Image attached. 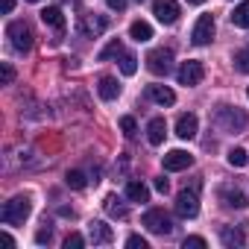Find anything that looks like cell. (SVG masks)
Listing matches in <instances>:
<instances>
[{
	"label": "cell",
	"instance_id": "obj_27",
	"mask_svg": "<svg viewBox=\"0 0 249 249\" xmlns=\"http://www.w3.org/2000/svg\"><path fill=\"white\" fill-rule=\"evenodd\" d=\"M246 161H249V156H246L243 147H231V150H229V164H231V167H243Z\"/></svg>",
	"mask_w": 249,
	"mask_h": 249
},
{
	"label": "cell",
	"instance_id": "obj_40",
	"mask_svg": "<svg viewBox=\"0 0 249 249\" xmlns=\"http://www.w3.org/2000/svg\"><path fill=\"white\" fill-rule=\"evenodd\" d=\"M138 3H144V0H138Z\"/></svg>",
	"mask_w": 249,
	"mask_h": 249
},
{
	"label": "cell",
	"instance_id": "obj_1",
	"mask_svg": "<svg viewBox=\"0 0 249 249\" xmlns=\"http://www.w3.org/2000/svg\"><path fill=\"white\" fill-rule=\"evenodd\" d=\"M33 211V202L30 196H12L9 202H3V211H0V220L6 226H21Z\"/></svg>",
	"mask_w": 249,
	"mask_h": 249
},
{
	"label": "cell",
	"instance_id": "obj_25",
	"mask_svg": "<svg viewBox=\"0 0 249 249\" xmlns=\"http://www.w3.org/2000/svg\"><path fill=\"white\" fill-rule=\"evenodd\" d=\"M65 182H68V188H73V191H82V188L88 185V179H85L82 170H71V173L65 176Z\"/></svg>",
	"mask_w": 249,
	"mask_h": 249
},
{
	"label": "cell",
	"instance_id": "obj_30",
	"mask_svg": "<svg viewBox=\"0 0 249 249\" xmlns=\"http://www.w3.org/2000/svg\"><path fill=\"white\" fill-rule=\"evenodd\" d=\"M82 246H85V237H82V234L71 231V234L65 237V249H82Z\"/></svg>",
	"mask_w": 249,
	"mask_h": 249
},
{
	"label": "cell",
	"instance_id": "obj_34",
	"mask_svg": "<svg viewBox=\"0 0 249 249\" xmlns=\"http://www.w3.org/2000/svg\"><path fill=\"white\" fill-rule=\"evenodd\" d=\"M50 237H53V231H50V229H41V231L36 234V243H50Z\"/></svg>",
	"mask_w": 249,
	"mask_h": 249
},
{
	"label": "cell",
	"instance_id": "obj_23",
	"mask_svg": "<svg viewBox=\"0 0 249 249\" xmlns=\"http://www.w3.org/2000/svg\"><path fill=\"white\" fill-rule=\"evenodd\" d=\"M231 24H234V27L249 30V0H243V3H237V6H234V12H231Z\"/></svg>",
	"mask_w": 249,
	"mask_h": 249
},
{
	"label": "cell",
	"instance_id": "obj_10",
	"mask_svg": "<svg viewBox=\"0 0 249 249\" xmlns=\"http://www.w3.org/2000/svg\"><path fill=\"white\" fill-rule=\"evenodd\" d=\"M88 237H91L94 246H106V243L114 240V231H111V226L106 220H91L88 223Z\"/></svg>",
	"mask_w": 249,
	"mask_h": 249
},
{
	"label": "cell",
	"instance_id": "obj_18",
	"mask_svg": "<svg viewBox=\"0 0 249 249\" xmlns=\"http://www.w3.org/2000/svg\"><path fill=\"white\" fill-rule=\"evenodd\" d=\"M220 199L229 205V208H246L249 202H246V194H240L237 188H223L220 191Z\"/></svg>",
	"mask_w": 249,
	"mask_h": 249
},
{
	"label": "cell",
	"instance_id": "obj_24",
	"mask_svg": "<svg viewBox=\"0 0 249 249\" xmlns=\"http://www.w3.org/2000/svg\"><path fill=\"white\" fill-rule=\"evenodd\" d=\"M111 56H123V44H120L117 38H111V41L100 50V56H97V59H100V62H106V59H111Z\"/></svg>",
	"mask_w": 249,
	"mask_h": 249
},
{
	"label": "cell",
	"instance_id": "obj_5",
	"mask_svg": "<svg viewBox=\"0 0 249 249\" xmlns=\"http://www.w3.org/2000/svg\"><path fill=\"white\" fill-rule=\"evenodd\" d=\"M147 71L150 73H156V76H167L170 71H173V53L170 50H164V47H159V50H153V53H147Z\"/></svg>",
	"mask_w": 249,
	"mask_h": 249
},
{
	"label": "cell",
	"instance_id": "obj_19",
	"mask_svg": "<svg viewBox=\"0 0 249 249\" xmlns=\"http://www.w3.org/2000/svg\"><path fill=\"white\" fill-rule=\"evenodd\" d=\"M220 240H223V246H231V249L246 243L243 231H240V229H234V226H223V229H220Z\"/></svg>",
	"mask_w": 249,
	"mask_h": 249
},
{
	"label": "cell",
	"instance_id": "obj_4",
	"mask_svg": "<svg viewBox=\"0 0 249 249\" xmlns=\"http://www.w3.org/2000/svg\"><path fill=\"white\" fill-rule=\"evenodd\" d=\"M141 223H144V229L153 231V234H170V231H173V220H170V214H167L164 208H150Z\"/></svg>",
	"mask_w": 249,
	"mask_h": 249
},
{
	"label": "cell",
	"instance_id": "obj_37",
	"mask_svg": "<svg viewBox=\"0 0 249 249\" xmlns=\"http://www.w3.org/2000/svg\"><path fill=\"white\" fill-rule=\"evenodd\" d=\"M12 9H15V0H3V12H6V15H9V12H12Z\"/></svg>",
	"mask_w": 249,
	"mask_h": 249
},
{
	"label": "cell",
	"instance_id": "obj_21",
	"mask_svg": "<svg viewBox=\"0 0 249 249\" xmlns=\"http://www.w3.org/2000/svg\"><path fill=\"white\" fill-rule=\"evenodd\" d=\"M126 196H129L132 202H147V199H150V188H147L144 182L132 179V182L126 185Z\"/></svg>",
	"mask_w": 249,
	"mask_h": 249
},
{
	"label": "cell",
	"instance_id": "obj_38",
	"mask_svg": "<svg viewBox=\"0 0 249 249\" xmlns=\"http://www.w3.org/2000/svg\"><path fill=\"white\" fill-rule=\"evenodd\" d=\"M188 3H194V6H199V3H205V0H188Z\"/></svg>",
	"mask_w": 249,
	"mask_h": 249
},
{
	"label": "cell",
	"instance_id": "obj_33",
	"mask_svg": "<svg viewBox=\"0 0 249 249\" xmlns=\"http://www.w3.org/2000/svg\"><path fill=\"white\" fill-rule=\"evenodd\" d=\"M182 246H185V249H188V246H196V249H202V246H205V237H199V234H191V237H185V243H182Z\"/></svg>",
	"mask_w": 249,
	"mask_h": 249
},
{
	"label": "cell",
	"instance_id": "obj_32",
	"mask_svg": "<svg viewBox=\"0 0 249 249\" xmlns=\"http://www.w3.org/2000/svg\"><path fill=\"white\" fill-rule=\"evenodd\" d=\"M126 246H129V249H147V240H144L141 234H129V237H126Z\"/></svg>",
	"mask_w": 249,
	"mask_h": 249
},
{
	"label": "cell",
	"instance_id": "obj_12",
	"mask_svg": "<svg viewBox=\"0 0 249 249\" xmlns=\"http://www.w3.org/2000/svg\"><path fill=\"white\" fill-rule=\"evenodd\" d=\"M196 126H199V120H196V114H182L179 120H176V135L182 138V141H191V138H196Z\"/></svg>",
	"mask_w": 249,
	"mask_h": 249
},
{
	"label": "cell",
	"instance_id": "obj_11",
	"mask_svg": "<svg viewBox=\"0 0 249 249\" xmlns=\"http://www.w3.org/2000/svg\"><path fill=\"white\" fill-rule=\"evenodd\" d=\"M191 164H194V156L185 153V150H170V153L164 156V170H170V173H176V170H188Z\"/></svg>",
	"mask_w": 249,
	"mask_h": 249
},
{
	"label": "cell",
	"instance_id": "obj_2",
	"mask_svg": "<svg viewBox=\"0 0 249 249\" xmlns=\"http://www.w3.org/2000/svg\"><path fill=\"white\" fill-rule=\"evenodd\" d=\"M214 120H217V126L223 129V132H243L246 129V114L240 111V108H231V106H220L217 108V114H214Z\"/></svg>",
	"mask_w": 249,
	"mask_h": 249
},
{
	"label": "cell",
	"instance_id": "obj_28",
	"mask_svg": "<svg viewBox=\"0 0 249 249\" xmlns=\"http://www.w3.org/2000/svg\"><path fill=\"white\" fill-rule=\"evenodd\" d=\"M234 68H237L240 73H249V47H243V50L234 53Z\"/></svg>",
	"mask_w": 249,
	"mask_h": 249
},
{
	"label": "cell",
	"instance_id": "obj_20",
	"mask_svg": "<svg viewBox=\"0 0 249 249\" xmlns=\"http://www.w3.org/2000/svg\"><path fill=\"white\" fill-rule=\"evenodd\" d=\"M41 21H44L47 27H53V30H65V15H62L59 6H47V9L41 12Z\"/></svg>",
	"mask_w": 249,
	"mask_h": 249
},
{
	"label": "cell",
	"instance_id": "obj_9",
	"mask_svg": "<svg viewBox=\"0 0 249 249\" xmlns=\"http://www.w3.org/2000/svg\"><path fill=\"white\" fill-rule=\"evenodd\" d=\"M214 38V18L211 15H199L194 30H191V41L194 44H208Z\"/></svg>",
	"mask_w": 249,
	"mask_h": 249
},
{
	"label": "cell",
	"instance_id": "obj_17",
	"mask_svg": "<svg viewBox=\"0 0 249 249\" xmlns=\"http://www.w3.org/2000/svg\"><path fill=\"white\" fill-rule=\"evenodd\" d=\"M97 91H100L103 100H117V97H120V85H117L114 76H103V79L97 82Z\"/></svg>",
	"mask_w": 249,
	"mask_h": 249
},
{
	"label": "cell",
	"instance_id": "obj_29",
	"mask_svg": "<svg viewBox=\"0 0 249 249\" xmlns=\"http://www.w3.org/2000/svg\"><path fill=\"white\" fill-rule=\"evenodd\" d=\"M120 129H123V135L126 138H135V132H138V126H135V117H120Z\"/></svg>",
	"mask_w": 249,
	"mask_h": 249
},
{
	"label": "cell",
	"instance_id": "obj_6",
	"mask_svg": "<svg viewBox=\"0 0 249 249\" xmlns=\"http://www.w3.org/2000/svg\"><path fill=\"white\" fill-rule=\"evenodd\" d=\"M176 214L185 217V220H194L199 214V194H196V188L179 191V196H176Z\"/></svg>",
	"mask_w": 249,
	"mask_h": 249
},
{
	"label": "cell",
	"instance_id": "obj_41",
	"mask_svg": "<svg viewBox=\"0 0 249 249\" xmlns=\"http://www.w3.org/2000/svg\"><path fill=\"white\" fill-rule=\"evenodd\" d=\"M246 94H249V91H246Z\"/></svg>",
	"mask_w": 249,
	"mask_h": 249
},
{
	"label": "cell",
	"instance_id": "obj_13",
	"mask_svg": "<svg viewBox=\"0 0 249 249\" xmlns=\"http://www.w3.org/2000/svg\"><path fill=\"white\" fill-rule=\"evenodd\" d=\"M164 135H167V123H164V117H153V120H150V126H147V138H150V144L159 147V144L164 141Z\"/></svg>",
	"mask_w": 249,
	"mask_h": 249
},
{
	"label": "cell",
	"instance_id": "obj_26",
	"mask_svg": "<svg viewBox=\"0 0 249 249\" xmlns=\"http://www.w3.org/2000/svg\"><path fill=\"white\" fill-rule=\"evenodd\" d=\"M120 71H123V76H132V73L138 71V59H135L132 53H123V56H120Z\"/></svg>",
	"mask_w": 249,
	"mask_h": 249
},
{
	"label": "cell",
	"instance_id": "obj_35",
	"mask_svg": "<svg viewBox=\"0 0 249 249\" xmlns=\"http://www.w3.org/2000/svg\"><path fill=\"white\" fill-rule=\"evenodd\" d=\"M156 191H159V194H167V191H170V185H167V179H164V176H159V179H156Z\"/></svg>",
	"mask_w": 249,
	"mask_h": 249
},
{
	"label": "cell",
	"instance_id": "obj_14",
	"mask_svg": "<svg viewBox=\"0 0 249 249\" xmlns=\"http://www.w3.org/2000/svg\"><path fill=\"white\" fill-rule=\"evenodd\" d=\"M106 27H108V21H106V18H94V15H85L79 30H82L88 38H97L100 33H106Z\"/></svg>",
	"mask_w": 249,
	"mask_h": 249
},
{
	"label": "cell",
	"instance_id": "obj_39",
	"mask_svg": "<svg viewBox=\"0 0 249 249\" xmlns=\"http://www.w3.org/2000/svg\"><path fill=\"white\" fill-rule=\"evenodd\" d=\"M30 3H38V0H30Z\"/></svg>",
	"mask_w": 249,
	"mask_h": 249
},
{
	"label": "cell",
	"instance_id": "obj_36",
	"mask_svg": "<svg viewBox=\"0 0 249 249\" xmlns=\"http://www.w3.org/2000/svg\"><path fill=\"white\" fill-rule=\"evenodd\" d=\"M123 6H126V0H108V9L114 12H123Z\"/></svg>",
	"mask_w": 249,
	"mask_h": 249
},
{
	"label": "cell",
	"instance_id": "obj_8",
	"mask_svg": "<svg viewBox=\"0 0 249 249\" xmlns=\"http://www.w3.org/2000/svg\"><path fill=\"white\" fill-rule=\"evenodd\" d=\"M153 15L161 21V24H176L179 21V3L176 0H153Z\"/></svg>",
	"mask_w": 249,
	"mask_h": 249
},
{
	"label": "cell",
	"instance_id": "obj_22",
	"mask_svg": "<svg viewBox=\"0 0 249 249\" xmlns=\"http://www.w3.org/2000/svg\"><path fill=\"white\" fill-rule=\"evenodd\" d=\"M129 36L141 44V41H150L153 38V27L147 24V21H132V27H129Z\"/></svg>",
	"mask_w": 249,
	"mask_h": 249
},
{
	"label": "cell",
	"instance_id": "obj_31",
	"mask_svg": "<svg viewBox=\"0 0 249 249\" xmlns=\"http://www.w3.org/2000/svg\"><path fill=\"white\" fill-rule=\"evenodd\" d=\"M0 79H3V85H9V82L15 79V68L3 62V65H0Z\"/></svg>",
	"mask_w": 249,
	"mask_h": 249
},
{
	"label": "cell",
	"instance_id": "obj_3",
	"mask_svg": "<svg viewBox=\"0 0 249 249\" xmlns=\"http://www.w3.org/2000/svg\"><path fill=\"white\" fill-rule=\"evenodd\" d=\"M6 36H9V41H12V47H15L18 53H27V50L33 47V30H30L27 21H12V24L6 27Z\"/></svg>",
	"mask_w": 249,
	"mask_h": 249
},
{
	"label": "cell",
	"instance_id": "obj_15",
	"mask_svg": "<svg viewBox=\"0 0 249 249\" xmlns=\"http://www.w3.org/2000/svg\"><path fill=\"white\" fill-rule=\"evenodd\" d=\"M147 94H150V100L159 103V106H173V103H176V94H173L167 85H150Z\"/></svg>",
	"mask_w": 249,
	"mask_h": 249
},
{
	"label": "cell",
	"instance_id": "obj_7",
	"mask_svg": "<svg viewBox=\"0 0 249 249\" xmlns=\"http://www.w3.org/2000/svg\"><path fill=\"white\" fill-rule=\"evenodd\" d=\"M202 76H205V68H202V62H194V59L182 62V68L176 71V79H179V85H188V88L199 85V82H202Z\"/></svg>",
	"mask_w": 249,
	"mask_h": 249
},
{
	"label": "cell",
	"instance_id": "obj_16",
	"mask_svg": "<svg viewBox=\"0 0 249 249\" xmlns=\"http://www.w3.org/2000/svg\"><path fill=\"white\" fill-rule=\"evenodd\" d=\"M103 208H106V214H108V217H117V220H123V217L129 214V208L123 205V202H120V196H114V194H108V196L103 199Z\"/></svg>",
	"mask_w": 249,
	"mask_h": 249
}]
</instances>
